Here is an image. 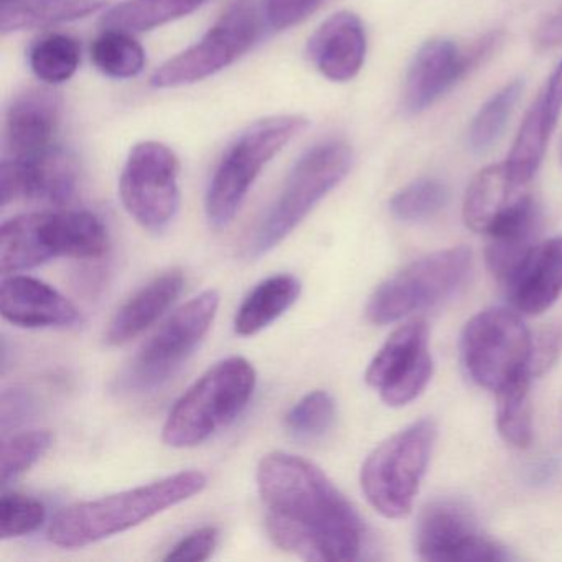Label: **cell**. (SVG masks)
Wrapping results in <instances>:
<instances>
[{"label":"cell","mask_w":562,"mask_h":562,"mask_svg":"<svg viewBox=\"0 0 562 562\" xmlns=\"http://www.w3.org/2000/svg\"><path fill=\"white\" fill-rule=\"evenodd\" d=\"M266 531L282 551L305 561H355L364 526L355 506L315 463L276 450L256 470Z\"/></svg>","instance_id":"cell-1"},{"label":"cell","mask_w":562,"mask_h":562,"mask_svg":"<svg viewBox=\"0 0 562 562\" xmlns=\"http://www.w3.org/2000/svg\"><path fill=\"white\" fill-rule=\"evenodd\" d=\"M209 479L199 470H186L149 485L103 498L75 503L52 519L48 539L64 549H78L143 525L159 513L187 502L205 490Z\"/></svg>","instance_id":"cell-2"},{"label":"cell","mask_w":562,"mask_h":562,"mask_svg":"<svg viewBox=\"0 0 562 562\" xmlns=\"http://www.w3.org/2000/svg\"><path fill=\"white\" fill-rule=\"evenodd\" d=\"M110 249L106 226L91 212L19 215L0 228V271L18 274L58 258L101 259Z\"/></svg>","instance_id":"cell-3"},{"label":"cell","mask_w":562,"mask_h":562,"mask_svg":"<svg viewBox=\"0 0 562 562\" xmlns=\"http://www.w3.org/2000/svg\"><path fill=\"white\" fill-rule=\"evenodd\" d=\"M353 166V149L344 139L312 146L294 164L278 199L268 210L246 246L248 258H261L281 245L308 213L337 189Z\"/></svg>","instance_id":"cell-4"},{"label":"cell","mask_w":562,"mask_h":562,"mask_svg":"<svg viewBox=\"0 0 562 562\" xmlns=\"http://www.w3.org/2000/svg\"><path fill=\"white\" fill-rule=\"evenodd\" d=\"M256 384L258 374L246 358L220 361L177 401L164 424V442L176 449L206 442L241 416L255 394Z\"/></svg>","instance_id":"cell-5"},{"label":"cell","mask_w":562,"mask_h":562,"mask_svg":"<svg viewBox=\"0 0 562 562\" xmlns=\"http://www.w3.org/2000/svg\"><path fill=\"white\" fill-rule=\"evenodd\" d=\"M308 127L301 114H279L246 127L223 153L205 196V213L213 228H226L266 166Z\"/></svg>","instance_id":"cell-6"},{"label":"cell","mask_w":562,"mask_h":562,"mask_svg":"<svg viewBox=\"0 0 562 562\" xmlns=\"http://www.w3.org/2000/svg\"><path fill=\"white\" fill-rule=\"evenodd\" d=\"M436 424L420 419L381 442L361 467V490L380 515H409L436 443Z\"/></svg>","instance_id":"cell-7"},{"label":"cell","mask_w":562,"mask_h":562,"mask_svg":"<svg viewBox=\"0 0 562 562\" xmlns=\"http://www.w3.org/2000/svg\"><path fill=\"white\" fill-rule=\"evenodd\" d=\"M220 294L205 291L177 308L116 380V391L143 394L166 384L192 357L218 314Z\"/></svg>","instance_id":"cell-8"},{"label":"cell","mask_w":562,"mask_h":562,"mask_svg":"<svg viewBox=\"0 0 562 562\" xmlns=\"http://www.w3.org/2000/svg\"><path fill=\"white\" fill-rule=\"evenodd\" d=\"M470 266L472 255L467 248L443 249L411 262L373 292L367 304L368 321L393 324L447 301L469 278Z\"/></svg>","instance_id":"cell-9"},{"label":"cell","mask_w":562,"mask_h":562,"mask_svg":"<svg viewBox=\"0 0 562 562\" xmlns=\"http://www.w3.org/2000/svg\"><path fill=\"white\" fill-rule=\"evenodd\" d=\"M532 337L521 318L505 308H488L470 318L460 340L463 368L473 383L502 390L529 373Z\"/></svg>","instance_id":"cell-10"},{"label":"cell","mask_w":562,"mask_h":562,"mask_svg":"<svg viewBox=\"0 0 562 562\" xmlns=\"http://www.w3.org/2000/svg\"><path fill=\"white\" fill-rule=\"evenodd\" d=\"M256 0H236L203 35L202 41L170 58L150 78V87L172 90L199 83L235 64L261 37L262 21Z\"/></svg>","instance_id":"cell-11"},{"label":"cell","mask_w":562,"mask_h":562,"mask_svg":"<svg viewBox=\"0 0 562 562\" xmlns=\"http://www.w3.org/2000/svg\"><path fill=\"white\" fill-rule=\"evenodd\" d=\"M180 162L172 149L146 140L131 149L120 179L126 212L150 233L172 225L180 209Z\"/></svg>","instance_id":"cell-12"},{"label":"cell","mask_w":562,"mask_h":562,"mask_svg":"<svg viewBox=\"0 0 562 562\" xmlns=\"http://www.w3.org/2000/svg\"><path fill=\"white\" fill-rule=\"evenodd\" d=\"M502 44L499 32H490L470 47H460L449 38L426 42L414 55L404 81L403 106L419 114L449 93L470 71L492 57Z\"/></svg>","instance_id":"cell-13"},{"label":"cell","mask_w":562,"mask_h":562,"mask_svg":"<svg viewBox=\"0 0 562 562\" xmlns=\"http://www.w3.org/2000/svg\"><path fill=\"white\" fill-rule=\"evenodd\" d=\"M416 551L424 561H508L505 548L480 532L472 509L453 498H440L420 513L416 528Z\"/></svg>","instance_id":"cell-14"},{"label":"cell","mask_w":562,"mask_h":562,"mask_svg":"<svg viewBox=\"0 0 562 562\" xmlns=\"http://www.w3.org/2000/svg\"><path fill=\"white\" fill-rule=\"evenodd\" d=\"M432 371L426 322L414 321L391 334L371 360L364 378L387 406L401 407L426 390Z\"/></svg>","instance_id":"cell-15"},{"label":"cell","mask_w":562,"mask_h":562,"mask_svg":"<svg viewBox=\"0 0 562 562\" xmlns=\"http://www.w3.org/2000/svg\"><path fill=\"white\" fill-rule=\"evenodd\" d=\"M78 164L64 147H48L34 156L9 157L0 167L2 205L18 200L64 205L78 187Z\"/></svg>","instance_id":"cell-16"},{"label":"cell","mask_w":562,"mask_h":562,"mask_svg":"<svg viewBox=\"0 0 562 562\" xmlns=\"http://www.w3.org/2000/svg\"><path fill=\"white\" fill-rule=\"evenodd\" d=\"M529 186L516 182L506 164L486 167L472 180L463 200V220L470 229L492 236L538 210Z\"/></svg>","instance_id":"cell-17"},{"label":"cell","mask_w":562,"mask_h":562,"mask_svg":"<svg viewBox=\"0 0 562 562\" xmlns=\"http://www.w3.org/2000/svg\"><path fill=\"white\" fill-rule=\"evenodd\" d=\"M0 312L5 321L22 328H68L80 324L77 305L60 291L31 276L2 279Z\"/></svg>","instance_id":"cell-18"},{"label":"cell","mask_w":562,"mask_h":562,"mask_svg":"<svg viewBox=\"0 0 562 562\" xmlns=\"http://www.w3.org/2000/svg\"><path fill=\"white\" fill-rule=\"evenodd\" d=\"M561 113L562 60L555 65L551 77L529 108L506 159V169L516 182L529 186L538 172Z\"/></svg>","instance_id":"cell-19"},{"label":"cell","mask_w":562,"mask_h":562,"mask_svg":"<svg viewBox=\"0 0 562 562\" xmlns=\"http://www.w3.org/2000/svg\"><path fill=\"white\" fill-rule=\"evenodd\" d=\"M307 57L327 80H353L367 57V32L353 12H337L317 29L307 45Z\"/></svg>","instance_id":"cell-20"},{"label":"cell","mask_w":562,"mask_h":562,"mask_svg":"<svg viewBox=\"0 0 562 562\" xmlns=\"http://www.w3.org/2000/svg\"><path fill=\"white\" fill-rule=\"evenodd\" d=\"M61 100L48 88H29L12 100L5 113V146L11 157L34 156L55 146Z\"/></svg>","instance_id":"cell-21"},{"label":"cell","mask_w":562,"mask_h":562,"mask_svg":"<svg viewBox=\"0 0 562 562\" xmlns=\"http://www.w3.org/2000/svg\"><path fill=\"white\" fill-rule=\"evenodd\" d=\"M505 288L521 314L548 311L562 294V236L538 243Z\"/></svg>","instance_id":"cell-22"},{"label":"cell","mask_w":562,"mask_h":562,"mask_svg":"<svg viewBox=\"0 0 562 562\" xmlns=\"http://www.w3.org/2000/svg\"><path fill=\"white\" fill-rule=\"evenodd\" d=\"M186 276L180 269H170L140 288L111 321L106 331L110 347H123L153 327L182 294Z\"/></svg>","instance_id":"cell-23"},{"label":"cell","mask_w":562,"mask_h":562,"mask_svg":"<svg viewBox=\"0 0 562 562\" xmlns=\"http://www.w3.org/2000/svg\"><path fill=\"white\" fill-rule=\"evenodd\" d=\"M301 291V282L292 274H276L259 282L236 312V334L239 337L258 335L295 304Z\"/></svg>","instance_id":"cell-24"},{"label":"cell","mask_w":562,"mask_h":562,"mask_svg":"<svg viewBox=\"0 0 562 562\" xmlns=\"http://www.w3.org/2000/svg\"><path fill=\"white\" fill-rule=\"evenodd\" d=\"M104 5V0H15L0 4V32L8 35L80 21Z\"/></svg>","instance_id":"cell-25"},{"label":"cell","mask_w":562,"mask_h":562,"mask_svg":"<svg viewBox=\"0 0 562 562\" xmlns=\"http://www.w3.org/2000/svg\"><path fill=\"white\" fill-rule=\"evenodd\" d=\"M206 0H124L101 19L104 29L147 32L179 21L202 8Z\"/></svg>","instance_id":"cell-26"},{"label":"cell","mask_w":562,"mask_h":562,"mask_svg":"<svg viewBox=\"0 0 562 562\" xmlns=\"http://www.w3.org/2000/svg\"><path fill=\"white\" fill-rule=\"evenodd\" d=\"M531 374H521L496 391V427L506 443L516 449H526L532 440L531 404L529 383Z\"/></svg>","instance_id":"cell-27"},{"label":"cell","mask_w":562,"mask_h":562,"mask_svg":"<svg viewBox=\"0 0 562 562\" xmlns=\"http://www.w3.org/2000/svg\"><path fill=\"white\" fill-rule=\"evenodd\" d=\"M91 61L104 77L130 80L143 74L146 52L130 32L104 29L91 45Z\"/></svg>","instance_id":"cell-28"},{"label":"cell","mask_w":562,"mask_h":562,"mask_svg":"<svg viewBox=\"0 0 562 562\" xmlns=\"http://www.w3.org/2000/svg\"><path fill=\"white\" fill-rule=\"evenodd\" d=\"M81 64V47L67 34H48L38 38L29 52V65L38 80L60 85L74 78Z\"/></svg>","instance_id":"cell-29"},{"label":"cell","mask_w":562,"mask_h":562,"mask_svg":"<svg viewBox=\"0 0 562 562\" xmlns=\"http://www.w3.org/2000/svg\"><path fill=\"white\" fill-rule=\"evenodd\" d=\"M521 91L522 81H512L480 108L467 134V144L473 153H485L502 137Z\"/></svg>","instance_id":"cell-30"},{"label":"cell","mask_w":562,"mask_h":562,"mask_svg":"<svg viewBox=\"0 0 562 562\" xmlns=\"http://www.w3.org/2000/svg\"><path fill=\"white\" fill-rule=\"evenodd\" d=\"M337 401L327 391H312L285 414V429L294 439L314 442L334 429L337 423Z\"/></svg>","instance_id":"cell-31"},{"label":"cell","mask_w":562,"mask_h":562,"mask_svg":"<svg viewBox=\"0 0 562 562\" xmlns=\"http://www.w3.org/2000/svg\"><path fill=\"white\" fill-rule=\"evenodd\" d=\"M449 202V190L439 180L419 179L391 199L394 218L403 223H419L432 218Z\"/></svg>","instance_id":"cell-32"},{"label":"cell","mask_w":562,"mask_h":562,"mask_svg":"<svg viewBox=\"0 0 562 562\" xmlns=\"http://www.w3.org/2000/svg\"><path fill=\"white\" fill-rule=\"evenodd\" d=\"M54 446V436L48 430H27L15 434L2 443V486L8 488L15 480L27 473Z\"/></svg>","instance_id":"cell-33"},{"label":"cell","mask_w":562,"mask_h":562,"mask_svg":"<svg viewBox=\"0 0 562 562\" xmlns=\"http://www.w3.org/2000/svg\"><path fill=\"white\" fill-rule=\"evenodd\" d=\"M47 519V508L41 499L22 493H2L0 498V538L14 539L32 535Z\"/></svg>","instance_id":"cell-34"},{"label":"cell","mask_w":562,"mask_h":562,"mask_svg":"<svg viewBox=\"0 0 562 562\" xmlns=\"http://www.w3.org/2000/svg\"><path fill=\"white\" fill-rule=\"evenodd\" d=\"M324 4L325 0H265L262 14L269 27L288 31L307 21Z\"/></svg>","instance_id":"cell-35"},{"label":"cell","mask_w":562,"mask_h":562,"mask_svg":"<svg viewBox=\"0 0 562 562\" xmlns=\"http://www.w3.org/2000/svg\"><path fill=\"white\" fill-rule=\"evenodd\" d=\"M218 529L213 526H203L183 536L164 559L166 561H206L212 558L213 551L218 546Z\"/></svg>","instance_id":"cell-36"},{"label":"cell","mask_w":562,"mask_h":562,"mask_svg":"<svg viewBox=\"0 0 562 562\" xmlns=\"http://www.w3.org/2000/svg\"><path fill=\"white\" fill-rule=\"evenodd\" d=\"M562 351V327L552 325L544 328L538 337L532 338L531 361L529 373L531 376H541L558 361Z\"/></svg>","instance_id":"cell-37"},{"label":"cell","mask_w":562,"mask_h":562,"mask_svg":"<svg viewBox=\"0 0 562 562\" xmlns=\"http://www.w3.org/2000/svg\"><path fill=\"white\" fill-rule=\"evenodd\" d=\"M535 45L539 50H551L562 45V2L539 25L535 34Z\"/></svg>","instance_id":"cell-38"},{"label":"cell","mask_w":562,"mask_h":562,"mask_svg":"<svg viewBox=\"0 0 562 562\" xmlns=\"http://www.w3.org/2000/svg\"><path fill=\"white\" fill-rule=\"evenodd\" d=\"M8 2H15V0H0V4H8Z\"/></svg>","instance_id":"cell-39"},{"label":"cell","mask_w":562,"mask_h":562,"mask_svg":"<svg viewBox=\"0 0 562 562\" xmlns=\"http://www.w3.org/2000/svg\"><path fill=\"white\" fill-rule=\"evenodd\" d=\"M561 162H562V147H561Z\"/></svg>","instance_id":"cell-40"}]
</instances>
